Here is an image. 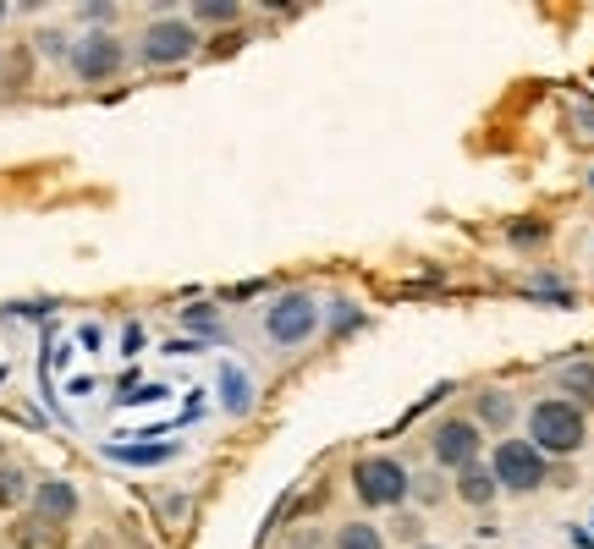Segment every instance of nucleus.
<instances>
[{
	"mask_svg": "<svg viewBox=\"0 0 594 549\" xmlns=\"http://www.w3.org/2000/svg\"><path fill=\"white\" fill-rule=\"evenodd\" d=\"M584 434H590L584 407H573L567 396H551V402L529 407V445L540 456H573V450H584Z\"/></svg>",
	"mask_w": 594,
	"mask_h": 549,
	"instance_id": "obj_1",
	"label": "nucleus"
},
{
	"mask_svg": "<svg viewBox=\"0 0 594 549\" xmlns=\"http://www.w3.org/2000/svg\"><path fill=\"white\" fill-rule=\"evenodd\" d=\"M490 478H495V489H506V495H534L545 478H551V467H545V456L529 445V439H501L495 450H490Z\"/></svg>",
	"mask_w": 594,
	"mask_h": 549,
	"instance_id": "obj_2",
	"label": "nucleus"
},
{
	"mask_svg": "<svg viewBox=\"0 0 594 549\" xmlns=\"http://www.w3.org/2000/svg\"><path fill=\"white\" fill-rule=\"evenodd\" d=\"M352 495L369 506V511H391L408 500V473L397 456H358L352 462Z\"/></svg>",
	"mask_w": 594,
	"mask_h": 549,
	"instance_id": "obj_3",
	"label": "nucleus"
},
{
	"mask_svg": "<svg viewBox=\"0 0 594 549\" xmlns=\"http://www.w3.org/2000/svg\"><path fill=\"white\" fill-rule=\"evenodd\" d=\"M265 330H270V341H281V346H303V341L319 330V308H314V297H308V291H287V297H276V302H270Z\"/></svg>",
	"mask_w": 594,
	"mask_h": 549,
	"instance_id": "obj_4",
	"label": "nucleus"
},
{
	"mask_svg": "<svg viewBox=\"0 0 594 549\" xmlns=\"http://www.w3.org/2000/svg\"><path fill=\"white\" fill-rule=\"evenodd\" d=\"M430 450H436V462L451 467V473L473 467V462H479V450H484L479 423H473V417H441V423H436V434H430Z\"/></svg>",
	"mask_w": 594,
	"mask_h": 549,
	"instance_id": "obj_5",
	"label": "nucleus"
},
{
	"mask_svg": "<svg viewBox=\"0 0 594 549\" xmlns=\"http://www.w3.org/2000/svg\"><path fill=\"white\" fill-rule=\"evenodd\" d=\"M198 50V39H193V28L187 22H148L144 33V61L148 66H176V61H187Z\"/></svg>",
	"mask_w": 594,
	"mask_h": 549,
	"instance_id": "obj_6",
	"label": "nucleus"
},
{
	"mask_svg": "<svg viewBox=\"0 0 594 549\" xmlns=\"http://www.w3.org/2000/svg\"><path fill=\"white\" fill-rule=\"evenodd\" d=\"M72 72H78L83 83H105V77H116V72H122V44H116L111 33H89V39L72 50Z\"/></svg>",
	"mask_w": 594,
	"mask_h": 549,
	"instance_id": "obj_7",
	"label": "nucleus"
},
{
	"mask_svg": "<svg viewBox=\"0 0 594 549\" xmlns=\"http://www.w3.org/2000/svg\"><path fill=\"white\" fill-rule=\"evenodd\" d=\"M72 511H78V489H72V484L50 478V484H39V489H33V517H44V522H55V528H61Z\"/></svg>",
	"mask_w": 594,
	"mask_h": 549,
	"instance_id": "obj_8",
	"label": "nucleus"
},
{
	"mask_svg": "<svg viewBox=\"0 0 594 549\" xmlns=\"http://www.w3.org/2000/svg\"><path fill=\"white\" fill-rule=\"evenodd\" d=\"M495 495H501V489H495V478H490L484 462H473V467L457 473V500H462V506H490Z\"/></svg>",
	"mask_w": 594,
	"mask_h": 549,
	"instance_id": "obj_9",
	"label": "nucleus"
},
{
	"mask_svg": "<svg viewBox=\"0 0 594 549\" xmlns=\"http://www.w3.org/2000/svg\"><path fill=\"white\" fill-rule=\"evenodd\" d=\"M512 396H506V391H479V396H473V423H479V428H506V423H512Z\"/></svg>",
	"mask_w": 594,
	"mask_h": 549,
	"instance_id": "obj_10",
	"label": "nucleus"
},
{
	"mask_svg": "<svg viewBox=\"0 0 594 549\" xmlns=\"http://www.w3.org/2000/svg\"><path fill=\"white\" fill-rule=\"evenodd\" d=\"M11 545L17 549H61V528L44 522V517H22V522L11 528Z\"/></svg>",
	"mask_w": 594,
	"mask_h": 549,
	"instance_id": "obj_11",
	"label": "nucleus"
},
{
	"mask_svg": "<svg viewBox=\"0 0 594 549\" xmlns=\"http://www.w3.org/2000/svg\"><path fill=\"white\" fill-rule=\"evenodd\" d=\"M556 385L567 391V402H573V407L594 402V358H578V363H567V369L556 374Z\"/></svg>",
	"mask_w": 594,
	"mask_h": 549,
	"instance_id": "obj_12",
	"label": "nucleus"
},
{
	"mask_svg": "<svg viewBox=\"0 0 594 549\" xmlns=\"http://www.w3.org/2000/svg\"><path fill=\"white\" fill-rule=\"evenodd\" d=\"M336 549H386V539H380L375 522H341L336 528Z\"/></svg>",
	"mask_w": 594,
	"mask_h": 549,
	"instance_id": "obj_13",
	"label": "nucleus"
},
{
	"mask_svg": "<svg viewBox=\"0 0 594 549\" xmlns=\"http://www.w3.org/2000/svg\"><path fill=\"white\" fill-rule=\"evenodd\" d=\"M221 385H226V407H232V412H248V402H254V385L243 380V369H232V363H226Z\"/></svg>",
	"mask_w": 594,
	"mask_h": 549,
	"instance_id": "obj_14",
	"label": "nucleus"
},
{
	"mask_svg": "<svg viewBox=\"0 0 594 549\" xmlns=\"http://www.w3.org/2000/svg\"><path fill=\"white\" fill-rule=\"evenodd\" d=\"M408 495L419 500V506H441L445 500V484L436 473H419V478H408Z\"/></svg>",
	"mask_w": 594,
	"mask_h": 549,
	"instance_id": "obj_15",
	"label": "nucleus"
},
{
	"mask_svg": "<svg viewBox=\"0 0 594 549\" xmlns=\"http://www.w3.org/2000/svg\"><path fill=\"white\" fill-rule=\"evenodd\" d=\"M193 11H198V22H237V17H243L237 0H198Z\"/></svg>",
	"mask_w": 594,
	"mask_h": 549,
	"instance_id": "obj_16",
	"label": "nucleus"
},
{
	"mask_svg": "<svg viewBox=\"0 0 594 549\" xmlns=\"http://www.w3.org/2000/svg\"><path fill=\"white\" fill-rule=\"evenodd\" d=\"M506 237H512L518 248H540V242H545V220H512Z\"/></svg>",
	"mask_w": 594,
	"mask_h": 549,
	"instance_id": "obj_17",
	"label": "nucleus"
},
{
	"mask_svg": "<svg viewBox=\"0 0 594 549\" xmlns=\"http://www.w3.org/2000/svg\"><path fill=\"white\" fill-rule=\"evenodd\" d=\"M22 495H28V478L17 467H0V506H17Z\"/></svg>",
	"mask_w": 594,
	"mask_h": 549,
	"instance_id": "obj_18",
	"label": "nucleus"
},
{
	"mask_svg": "<svg viewBox=\"0 0 594 549\" xmlns=\"http://www.w3.org/2000/svg\"><path fill=\"white\" fill-rule=\"evenodd\" d=\"M209 319H215L209 308H193V313H187V324H193V330H209Z\"/></svg>",
	"mask_w": 594,
	"mask_h": 549,
	"instance_id": "obj_19",
	"label": "nucleus"
},
{
	"mask_svg": "<svg viewBox=\"0 0 594 549\" xmlns=\"http://www.w3.org/2000/svg\"><path fill=\"white\" fill-rule=\"evenodd\" d=\"M0 17H6V0H0Z\"/></svg>",
	"mask_w": 594,
	"mask_h": 549,
	"instance_id": "obj_20",
	"label": "nucleus"
},
{
	"mask_svg": "<svg viewBox=\"0 0 594 549\" xmlns=\"http://www.w3.org/2000/svg\"><path fill=\"white\" fill-rule=\"evenodd\" d=\"M419 549H436V545H419Z\"/></svg>",
	"mask_w": 594,
	"mask_h": 549,
	"instance_id": "obj_21",
	"label": "nucleus"
}]
</instances>
